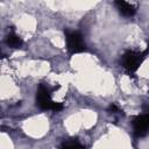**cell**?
I'll return each mask as SVG.
<instances>
[{"label": "cell", "instance_id": "6da1fadb", "mask_svg": "<svg viewBox=\"0 0 149 149\" xmlns=\"http://www.w3.org/2000/svg\"><path fill=\"white\" fill-rule=\"evenodd\" d=\"M148 55H149V45L143 51L128 50L121 57V65L129 76H134Z\"/></svg>", "mask_w": 149, "mask_h": 149}, {"label": "cell", "instance_id": "7a4b0ae2", "mask_svg": "<svg viewBox=\"0 0 149 149\" xmlns=\"http://www.w3.org/2000/svg\"><path fill=\"white\" fill-rule=\"evenodd\" d=\"M55 90L51 88L49 85L47 84H40L37 92H36V105L43 109V111H54V112H58L63 109V104L55 101L51 98V92Z\"/></svg>", "mask_w": 149, "mask_h": 149}, {"label": "cell", "instance_id": "3957f363", "mask_svg": "<svg viewBox=\"0 0 149 149\" xmlns=\"http://www.w3.org/2000/svg\"><path fill=\"white\" fill-rule=\"evenodd\" d=\"M66 49L70 54H80L86 51V44L83 36L78 31H66L65 33Z\"/></svg>", "mask_w": 149, "mask_h": 149}, {"label": "cell", "instance_id": "277c9868", "mask_svg": "<svg viewBox=\"0 0 149 149\" xmlns=\"http://www.w3.org/2000/svg\"><path fill=\"white\" fill-rule=\"evenodd\" d=\"M132 125L134 135L137 137H142L149 132V106L144 108L143 113L134 118Z\"/></svg>", "mask_w": 149, "mask_h": 149}, {"label": "cell", "instance_id": "5b68a950", "mask_svg": "<svg viewBox=\"0 0 149 149\" xmlns=\"http://www.w3.org/2000/svg\"><path fill=\"white\" fill-rule=\"evenodd\" d=\"M114 3L118 7L119 12L125 16H133L136 13V7L126 0H114Z\"/></svg>", "mask_w": 149, "mask_h": 149}, {"label": "cell", "instance_id": "8992f818", "mask_svg": "<svg viewBox=\"0 0 149 149\" xmlns=\"http://www.w3.org/2000/svg\"><path fill=\"white\" fill-rule=\"evenodd\" d=\"M6 43H7L10 48L17 49V48H21V47H22L23 41H22V38L16 34V31L12 28V29H9L8 33H7V36H6Z\"/></svg>", "mask_w": 149, "mask_h": 149}, {"label": "cell", "instance_id": "52a82bcc", "mask_svg": "<svg viewBox=\"0 0 149 149\" xmlns=\"http://www.w3.org/2000/svg\"><path fill=\"white\" fill-rule=\"evenodd\" d=\"M62 147H65V148H81L83 146L77 141V140H69V141H65Z\"/></svg>", "mask_w": 149, "mask_h": 149}, {"label": "cell", "instance_id": "ba28073f", "mask_svg": "<svg viewBox=\"0 0 149 149\" xmlns=\"http://www.w3.org/2000/svg\"><path fill=\"white\" fill-rule=\"evenodd\" d=\"M109 109H111V111H113L112 113H118V112H120V109H119L116 106H114V105H112V106L109 107Z\"/></svg>", "mask_w": 149, "mask_h": 149}]
</instances>
